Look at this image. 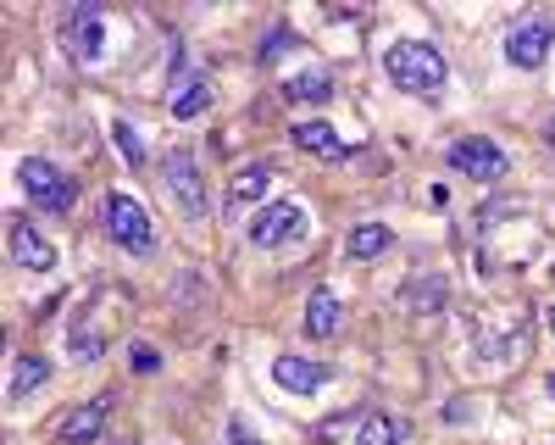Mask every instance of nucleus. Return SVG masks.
I'll list each match as a JSON object with an SVG mask.
<instances>
[{"label": "nucleus", "instance_id": "obj_1", "mask_svg": "<svg viewBox=\"0 0 555 445\" xmlns=\"http://www.w3.org/2000/svg\"><path fill=\"white\" fill-rule=\"evenodd\" d=\"M384 73H389L395 89H405V96H423V101L439 96L444 78H450L444 51H439V44H428V39H400V44H389Z\"/></svg>", "mask_w": 555, "mask_h": 445}, {"label": "nucleus", "instance_id": "obj_2", "mask_svg": "<svg viewBox=\"0 0 555 445\" xmlns=\"http://www.w3.org/2000/svg\"><path fill=\"white\" fill-rule=\"evenodd\" d=\"M17 178H23V190H28L34 206H44V212H67V206H73V178H67L56 162L28 156V162L17 167Z\"/></svg>", "mask_w": 555, "mask_h": 445}, {"label": "nucleus", "instance_id": "obj_3", "mask_svg": "<svg viewBox=\"0 0 555 445\" xmlns=\"http://www.w3.org/2000/svg\"><path fill=\"white\" fill-rule=\"evenodd\" d=\"M106 229L122 251H151L156 245V229H151V217L145 206H139L133 195H106Z\"/></svg>", "mask_w": 555, "mask_h": 445}, {"label": "nucleus", "instance_id": "obj_4", "mask_svg": "<svg viewBox=\"0 0 555 445\" xmlns=\"http://www.w3.org/2000/svg\"><path fill=\"white\" fill-rule=\"evenodd\" d=\"M300 234H306V206H295V201H272L250 217V245H261V251L300 240Z\"/></svg>", "mask_w": 555, "mask_h": 445}, {"label": "nucleus", "instance_id": "obj_5", "mask_svg": "<svg viewBox=\"0 0 555 445\" xmlns=\"http://www.w3.org/2000/svg\"><path fill=\"white\" fill-rule=\"evenodd\" d=\"M550 44H555V23H550V17H522V23L512 28V39H505V62L522 67V73H533V67H544Z\"/></svg>", "mask_w": 555, "mask_h": 445}, {"label": "nucleus", "instance_id": "obj_6", "mask_svg": "<svg viewBox=\"0 0 555 445\" xmlns=\"http://www.w3.org/2000/svg\"><path fill=\"white\" fill-rule=\"evenodd\" d=\"M167 190L190 217H206V185H201V162L195 151H167Z\"/></svg>", "mask_w": 555, "mask_h": 445}, {"label": "nucleus", "instance_id": "obj_7", "mask_svg": "<svg viewBox=\"0 0 555 445\" xmlns=\"http://www.w3.org/2000/svg\"><path fill=\"white\" fill-rule=\"evenodd\" d=\"M450 167L467 173V178H478V185H500L512 162H505V151H500L494 140H461V145L450 151Z\"/></svg>", "mask_w": 555, "mask_h": 445}, {"label": "nucleus", "instance_id": "obj_8", "mask_svg": "<svg viewBox=\"0 0 555 445\" xmlns=\"http://www.w3.org/2000/svg\"><path fill=\"white\" fill-rule=\"evenodd\" d=\"M101 44H106V34H101V7H78V12H67V51H73L78 62H95V56H101Z\"/></svg>", "mask_w": 555, "mask_h": 445}, {"label": "nucleus", "instance_id": "obj_9", "mask_svg": "<svg viewBox=\"0 0 555 445\" xmlns=\"http://www.w3.org/2000/svg\"><path fill=\"white\" fill-rule=\"evenodd\" d=\"M106 412H112V395H95V400H83V407L67 418V429H62V440L67 445H95L101 440V429H106Z\"/></svg>", "mask_w": 555, "mask_h": 445}, {"label": "nucleus", "instance_id": "obj_10", "mask_svg": "<svg viewBox=\"0 0 555 445\" xmlns=\"http://www.w3.org/2000/svg\"><path fill=\"white\" fill-rule=\"evenodd\" d=\"M272 379L284 384V390H295V395H311V390L328 384V368L306 363V356H278V363H272Z\"/></svg>", "mask_w": 555, "mask_h": 445}, {"label": "nucleus", "instance_id": "obj_11", "mask_svg": "<svg viewBox=\"0 0 555 445\" xmlns=\"http://www.w3.org/2000/svg\"><path fill=\"white\" fill-rule=\"evenodd\" d=\"M339 323H345L339 295H334V290H317V295L306 301V334H311V340H334Z\"/></svg>", "mask_w": 555, "mask_h": 445}, {"label": "nucleus", "instance_id": "obj_12", "mask_svg": "<svg viewBox=\"0 0 555 445\" xmlns=\"http://www.w3.org/2000/svg\"><path fill=\"white\" fill-rule=\"evenodd\" d=\"M12 262L28 267V274H44V267H56V251L44 245L28 223H12Z\"/></svg>", "mask_w": 555, "mask_h": 445}, {"label": "nucleus", "instance_id": "obj_13", "mask_svg": "<svg viewBox=\"0 0 555 445\" xmlns=\"http://www.w3.org/2000/svg\"><path fill=\"white\" fill-rule=\"evenodd\" d=\"M405 434H411V423H405V418H395V412H366V418H361L356 445H400Z\"/></svg>", "mask_w": 555, "mask_h": 445}, {"label": "nucleus", "instance_id": "obj_14", "mask_svg": "<svg viewBox=\"0 0 555 445\" xmlns=\"http://www.w3.org/2000/svg\"><path fill=\"white\" fill-rule=\"evenodd\" d=\"M345 251H350L356 262H366V256H384V251H389V223H356L350 240H345Z\"/></svg>", "mask_w": 555, "mask_h": 445}, {"label": "nucleus", "instance_id": "obj_15", "mask_svg": "<svg viewBox=\"0 0 555 445\" xmlns=\"http://www.w3.org/2000/svg\"><path fill=\"white\" fill-rule=\"evenodd\" d=\"M295 145H300V151H317V156H345L339 128H328V123H300V128H295Z\"/></svg>", "mask_w": 555, "mask_h": 445}, {"label": "nucleus", "instance_id": "obj_16", "mask_svg": "<svg viewBox=\"0 0 555 445\" xmlns=\"http://www.w3.org/2000/svg\"><path fill=\"white\" fill-rule=\"evenodd\" d=\"M206 101H211V78H206V73H195L190 84L178 89V101H172V117H183V123H190V117H201V112H206Z\"/></svg>", "mask_w": 555, "mask_h": 445}, {"label": "nucleus", "instance_id": "obj_17", "mask_svg": "<svg viewBox=\"0 0 555 445\" xmlns=\"http://www.w3.org/2000/svg\"><path fill=\"white\" fill-rule=\"evenodd\" d=\"M44 379H51V363L44 356H17V373H12V400H28Z\"/></svg>", "mask_w": 555, "mask_h": 445}, {"label": "nucleus", "instance_id": "obj_18", "mask_svg": "<svg viewBox=\"0 0 555 445\" xmlns=\"http://www.w3.org/2000/svg\"><path fill=\"white\" fill-rule=\"evenodd\" d=\"M267 185H272V162H250V167H240V173H234V206L267 195Z\"/></svg>", "mask_w": 555, "mask_h": 445}, {"label": "nucleus", "instance_id": "obj_19", "mask_svg": "<svg viewBox=\"0 0 555 445\" xmlns=\"http://www.w3.org/2000/svg\"><path fill=\"white\" fill-rule=\"evenodd\" d=\"M284 96H289V101H311V106H322V101L334 96V78H328V73H300V78L284 84Z\"/></svg>", "mask_w": 555, "mask_h": 445}, {"label": "nucleus", "instance_id": "obj_20", "mask_svg": "<svg viewBox=\"0 0 555 445\" xmlns=\"http://www.w3.org/2000/svg\"><path fill=\"white\" fill-rule=\"evenodd\" d=\"M112 140H117V151L128 156V167H145V145H139V128H133V123L117 117V123H112Z\"/></svg>", "mask_w": 555, "mask_h": 445}, {"label": "nucleus", "instance_id": "obj_21", "mask_svg": "<svg viewBox=\"0 0 555 445\" xmlns=\"http://www.w3.org/2000/svg\"><path fill=\"white\" fill-rule=\"evenodd\" d=\"M67 351L78 356V363H95V356H101L106 345H101V334H95V329H73V334H67Z\"/></svg>", "mask_w": 555, "mask_h": 445}, {"label": "nucleus", "instance_id": "obj_22", "mask_svg": "<svg viewBox=\"0 0 555 445\" xmlns=\"http://www.w3.org/2000/svg\"><path fill=\"white\" fill-rule=\"evenodd\" d=\"M439 301H444V279H416L411 284V306L416 312H434Z\"/></svg>", "mask_w": 555, "mask_h": 445}, {"label": "nucleus", "instance_id": "obj_23", "mask_svg": "<svg viewBox=\"0 0 555 445\" xmlns=\"http://www.w3.org/2000/svg\"><path fill=\"white\" fill-rule=\"evenodd\" d=\"M128 363H133V373H156V368H162V356H156V345L139 340V345L128 351Z\"/></svg>", "mask_w": 555, "mask_h": 445}, {"label": "nucleus", "instance_id": "obj_24", "mask_svg": "<svg viewBox=\"0 0 555 445\" xmlns=\"http://www.w3.org/2000/svg\"><path fill=\"white\" fill-rule=\"evenodd\" d=\"M228 440H234V445H261V440H256L245 423H228Z\"/></svg>", "mask_w": 555, "mask_h": 445}, {"label": "nucleus", "instance_id": "obj_25", "mask_svg": "<svg viewBox=\"0 0 555 445\" xmlns=\"http://www.w3.org/2000/svg\"><path fill=\"white\" fill-rule=\"evenodd\" d=\"M544 323H550V334H555V306H544Z\"/></svg>", "mask_w": 555, "mask_h": 445}, {"label": "nucleus", "instance_id": "obj_26", "mask_svg": "<svg viewBox=\"0 0 555 445\" xmlns=\"http://www.w3.org/2000/svg\"><path fill=\"white\" fill-rule=\"evenodd\" d=\"M544 390H550V400H555V373H550V384H544Z\"/></svg>", "mask_w": 555, "mask_h": 445}, {"label": "nucleus", "instance_id": "obj_27", "mask_svg": "<svg viewBox=\"0 0 555 445\" xmlns=\"http://www.w3.org/2000/svg\"><path fill=\"white\" fill-rule=\"evenodd\" d=\"M550 145H555V123H550Z\"/></svg>", "mask_w": 555, "mask_h": 445}, {"label": "nucleus", "instance_id": "obj_28", "mask_svg": "<svg viewBox=\"0 0 555 445\" xmlns=\"http://www.w3.org/2000/svg\"><path fill=\"white\" fill-rule=\"evenodd\" d=\"M550 279H555V267H550Z\"/></svg>", "mask_w": 555, "mask_h": 445}]
</instances>
